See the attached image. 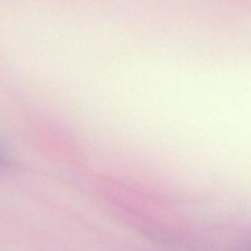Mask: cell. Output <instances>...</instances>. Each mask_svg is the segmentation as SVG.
<instances>
[{"instance_id":"obj_1","label":"cell","mask_w":251,"mask_h":251,"mask_svg":"<svg viewBox=\"0 0 251 251\" xmlns=\"http://www.w3.org/2000/svg\"><path fill=\"white\" fill-rule=\"evenodd\" d=\"M1 160H2V158H1V155H0V163H1Z\"/></svg>"}]
</instances>
